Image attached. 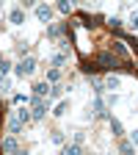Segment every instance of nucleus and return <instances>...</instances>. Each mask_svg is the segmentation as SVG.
<instances>
[{"label": "nucleus", "mask_w": 138, "mask_h": 155, "mask_svg": "<svg viewBox=\"0 0 138 155\" xmlns=\"http://www.w3.org/2000/svg\"><path fill=\"white\" fill-rule=\"evenodd\" d=\"M53 144H64V133H53Z\"/></svg>", "instance_id": "23"}, {"label": "nucleus", "mask_w": 138, "mask_h": 155, "mask_svg": "<svg viewBox=\"0 0 138 155\" xmlns=\"http://www.w3.org/2000/svg\"><path fill=\"white\" fill-rule=\"evenodd\" d=\"M8 130H11L14 136H19V133H22V122H19L17 116H11V119H8Z\"/></svg>", "instance_id": "8"}, {"label": "nucleus", "mask_w": 138, "mask_h": 155, "mask_svg": "<svg viewBox=\"0 0 138 155\" xmlns=\"http://www.w3.org/2000/svg\"><path fill=\"white\" fill-rule=\"evenodd\" d=\"M108 122H111V130H113V136H122V133H124V130H122V122H119V119H113V116H111Z\"/></svg>", "instance_id": "14"}, {"label": "nucleus", "mask_w": 138, "mask_h": 155, "mask_svg": "<svg viewBox=\"0 0 138 155\" xmlns=\"http://www.w3.org/2000/svg\"><path fill=\"white\" fill-rule=\"evenodd\" d=\"M61 155H83V150H80V144H66Z\"/></svg>", "instance_id": "11"}, {"label": "nucleus", "mask_w": 138, "mask_h": 155, "mask_svg": "<svg viewBox=\"0 0 138 155\" xmlns=\"http://www.w3.org/2000/svg\"><path fill=\"white\" fill-rule=\"evenodd\" d=\"M8 19H11L14 25H22V22H25V11H22V8H11Z\"/></svg>", "instance_id": "5"}, {"label": "nucleus", "mask_w": 138, "mask_h": 155, "mask_svg": "<svg viewBox=\"0 0 138 155\" xmlns=\"http://www.w3.org/2000/svg\"><path fill=\"white\" fill-rule=\"evenodd\" d=\"M116 86H119V78H116V75H108L105 78V89H116Z\"/></svg>", "instance_id": "18"}, {"label": "nucleus", "mask_w": 138, "mask_h": 155, "mask_svg": "<svg viewBox=\"0 0 138 155\" xmlns=\"http://www.w3.org/2000/svg\"><path fill=\"white\" fill-rule=\"evenodd\" d=\"M97 69H100V67H97V61H83V72H88V75H94Z\"/></svg>", "instance_id": "17"}, {"label": "nucleus", "mask_w": 138, "mask_h": 155, "mask_svg": "<svg viewBox=\"0 0 138 155\" xmlns=\"http://www.w3.org/2000/svg\"><path fill=\"white\" fill-rule=\"evenodd\" d=\"M94 116H108V111H105V103L100 100V97L94 100ZM108 119H111V116H108Z\"/></svg>", "instance_id": "7"}, {"label": "nucleus", "mask_w": 138, "mask_h": 155, "mask_svg": "<svg viewBox=\"0 0 138 155\" xmlns=\"http://www.w3.org/2000/svg\"><path fill=\"white\" fill-rule=\"evenodd\" d=\"M58 94H61V89H58V86H50V97H53V100H55Z\"/></svg>", "instance_id": "24"}, {"label": "nucleus", "mask_w": 138, "mask_h": 155, "mask_svg": "<svg viewBox=\"0 0 138 155\" xmlns=\"http://www.w3.org/2000/svg\"><path fill=\"white\" fill-rule=\"evenodd\" d=\"M111 53H116V55H127V50H124V42H122V39H116V42H111Z\"/></svg>", "instance_id": "6"}, {"label": "nucleus", "mask_w": 138, "mask_h": 155, "mask_svg": "<svg viewBox=\"0 0 138 155\" xmlns=\"http://www.w3.org/2000/svg\"><path fill=\"white\" fill-rule=\"evenodd\" d=\"M58 78H61V69H50L47 72V83H55Z\"/></svg>", "instance_id": "19"}, {"label": "nucleus", "mask_w": 138, "mask_h": 155, "mask_svg": "<svg viewBox=\"0 0 138 155\" xmlns=\"http://www.w3.org/2000/svg\"><path fill=\"white\" fill-rule=\"evenodd\" d=\"M47 36H50V39L61 36V28H58V25H50V28H47Z\"/></svg>", "instance_id": "21"}, {"label": "nucleus", "mask_w": 138, "mask_h": 155, "mask_svg": "<svg viewBox=\"0 0 138 155\" xmlns=\"http://www.w3.org/2000/svg\"><path fill=\"white\" fill-rule=\"evenodd\" d=\"M130 139H133V144H138V130H133V133H130Z\"/></svg>", "instance_id": "26"}, {"label": "nucleus", "mask_w": 138, "mask_h": 155, "mask_svg": "<svg viewBox=\"0 0 138 155\" xmlns=\"http://www.w3.org/2000/svg\"><path fill=\"white\" fill-rule=\"evenodd\" d=\"M11 155H28V152H25V150H19V147H17V150H14Z\"/></svg>", "instance_id": "27"}, {"label": "nucleus", "mask_w": 138, "mask_h": 155, "mask_svg": "<svg viewBox=\"0 0 138 155\" xmlns=\"http://www.w3.org/2000/svg\"><path fill=\"white\" fill-rule=\"evenodd\" d=\"M97 67H102V69H119V58H116L113 53H100V55H97Z\"/></svg>", "instance_id": "1"}, {"label": "nucleus", "mask_w": 138, "mask_h": 155, "mask_svg": "<svg viewBox=\"0 0 138 155\" xmlns=\"http://www.w3.org/2000/svg\"><path fill=\"white\" fill-rule=\"evenodd\" d=\"M119 150H122V155H135V147H133V141H122V144H119Z\"/></svg>", "instance_id": "13"}, {"label": "nucleus", "mask_w": 138, "mask_h": 155, "mask_svg": "<svg viewBox=\"0 0 138 155\" xmlns=\"http://www.w3.org/2000/svg\"><path fill=\"white\" fill-rule=\"evenodd\" d=\"M36 17L42 19V22H50L53 19V8L50 6H36Z\"/></svg>", "instance_id": "4"}, {"label": "nucleus", "mask_w": 138, "mask_h": 155, "mask_svg": "<svg viewBox=\"0 0 138 155\" xmlns=\"http://www.w3.org/2000/svg\"><path fill=\"white\" fill-rule=\"evenodd\" d=\"M108 25H111V28H113V31H116V33H119V31H122V25H124V22H122V19H119V17H111V19H108Z\"/></svg>", "instance_id": "15"}, {"label": "nucleus", "mask_w": 138, "mask_h": 155, "mask_svg": "<svg viewBox=\"0 0 138 155\" xmlns=\"http://www.w3.org/2000/svg\"><path fill=\"white\" fill-rule=\"evenodd\" d=\"M130 25H133V28H138V14H135V11H133V17H130Z\"/></svg>", "instance_id": "25"}, {"label": "nucleus", "mask_w": 138, "mask_h": 155, "mask_svg": "<svg viewBox=\"0 0 138 155\" xmlns=\"http://www.w3.org/2000/svg\"><path fill=\"white\" fill-rule=\"evenodd\" d=\"M33 69H36V58H22V61L17 64V75L19 78H25V75H33Z\"/></svg>", "instance_id": "2"}, {"label": "nucleus", "mask_w": 138, "mask_h": 155, "mask_svg": "<svg viewBox=\"0 0 138 155\" xmlns=\"http://www.w3.org/2000/svg\"><path fill=\"white\" fill-rule=\"evenodd\" d=\"M66 108H69V103H66V100H61V103L55 105V111H53V114H55V116H61V114H64Z\"/></svg>", "instance_id": "20"}, {"label": "nucleus", "mask_w": 138, "mask_h": 155, "mask_svg": "<svg viewBox=\"0 0 138 155\" xmlns=\"http://www.w3.org/2000/svg\"><path fill=\"white\" fill-rule=\"evenodd\" d=\"M17 119L25 125V122H30V119H33V114H30V111H25V108H19V111H17Z\"/></svg>", "instance_id": "12"}, {"label": "nucleus", "mask_w": 138, "mask_h": 155, "mask_svg": "<svg viewBox=\"0 0 138 155\" xmlns=\"http://www.w3.org/2000/svg\"><path fill=\"white\" fill-rule=\"evenodd\" d=\"M44 94H50V86H47V81L33 86V97H44Z\"/></svg>", "instance_id": "9"}, {"label": "nucleus", "mask_w": 138, "mask_h": 155, "mask_svg": "<svg viewBox=\"0 0 138 155\" xmlns=\"http://www.w3.org/2000/svg\"><path fill=\"white\" fill-rule=\"evenodd\" d=\"M64 64H66V55H64V53L53 55V67H55V69H58V67H64Z\"/></svg>", "instance_id": "16"}, {"label": "nucleus", "mask_w": 138, "mask_h": 155, "mask_svg": "<svg viewBox=\"0 0 138 155\" xmlns=\"http://www.w3.org/2000/svg\"><path fill=\"white\" fill-rule=\"evenodd\" d=\"M0 147H3V152H14V150H17V141H14V136L3 139V141H0Z\"/></svg>", "instance_id": "10"}, {"label": "nucleus", "mask_w": 138, "mask_h": 155, "mask_svg": "<svg viewBox=\"0 0 138 155\" xmlns=\"http://www.w3.org/2000/svg\"><path fill=\"white\" fill-rule=\"evenodd\" d=\"M58 11H61V14H69V11H72V6L66 3V0H61V3H58Z\"/></svg>", "instance_id": "22"}, {"label": "nucleus", "mask_w": 138, "mask_h": 155, "mask_svg": "<svg viewBox=\"0 0 138 155\" xmlns=\"http://www.w3.org/2000/svg\"><path fill=\"white\" fill-rule=\"evenodd\" d=\"M77 17H80V22H83L86 28H97V25H100V19H102V17H91V14H86V11H80Z\"/></svg>", "instance_id": "3"}]
</instances>
